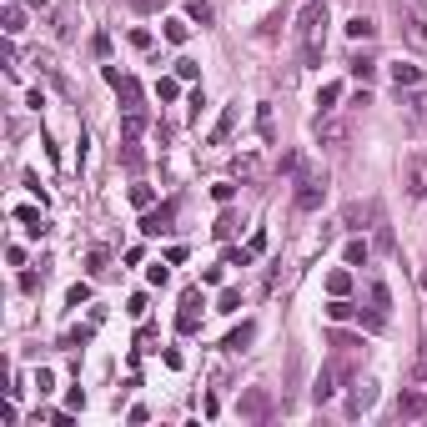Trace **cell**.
Returning a JSON list of instances; mask_svg holds the SVG:
<instances>
[{
  "label": "cell",
  "instance_id": "6da1fadb",
  "mask_svg": "<svg viewBox=\"0 0 427 427\" xmlns=\"http://www.w3.org/2000/svg\"><path fill=\"white\" fill-rule=\"evenodd\" d=\"M297 35H302V61L307 66H322V50H327V6H322V0H307V6H302Z\"/></svg>",
  "mask_w": 427,
  "mask_h": 427
},
{
  "label": "cell",
  "instance_id": "7a4b0ae2",
  "mask_svg": "<svg viewBox=\"0 0 427 427\" xmlns=\"http://www.w3.org/2000/svg\"><path fill=\"white\" fill-rule=\"evenodd\" d=\"M397 21H402V40L412 50H427V6L422 0H397Z\"/></svg>",
  "mask_w": 427,
  "mask_h": 427
},
{
  "label": "cell",
  "instance_id": "3957f363",
  "mask_svg": "<svg viewBox=\"0 0 427 427\" xmlns=\"http://www.w3.org/2000/svg\"><path fill=\"white\" fill-rule=\"evenodd\" d=\"M327 201V171H302L297 176V211H322Z\"/></svg>",
  "mask_w": 427,
  "mask_h": 427
},
{
  "label": "cell",
  "instance_id": "277c9868",
  "mask_svg": "<svg viewBox=\"0 0 427 427\" xmlns=\"http://www.w3.org/2000/svg\"><path fill=\"white\" fill-rule=\"evenodd\" d=\"M317 141H322V146H347V136H352V126L342 121V116H332V111H322V116H317Z\"/></svg>",
  "mask_w": 427,
  "mask_h": 427
},
{
  "label": "cell",
  "instance_id": "5b68a950",
  "mask_svg": "<svg viewBox=\"0 0 427 427\" xmlns=\"http://www.w3.org/2000/svg\"><path fill=\"white\" fill-rule=\"evenodd\" d=\"M201 307H206V302H201V292H196V287H186V292H181V312H176V332H186V337H191V332L201 327Z\"/></svg>",
  "mask_w": 427,
  "mask_h": 427
},
{
  "label": "cell",
  "instance_id": "8992f818",
  "mask_svg": "<svg viewBox=\"0 0 427 427\" xmlns=\"http://www.w3.org/2000/svg\"><path fill=\"white\" fill-rule=\"evenodd\" d=\"M237 407H241V417H251V422H261L266 412H272V392H266V387H246Z\"/></svg>",
  "mask_w": 427,
  "mask_h": 427
},
{
  "label": "cell",
  "instance_id": "52a82bcc",
  "mask_svg": "<svg viewBox=\"0 0 427 427\" xmlns=\"http://www.w3.org/2000/svg\"><path fill=\"white\" fill-rule=\"evenodd\" d=\"M402 181H407V196H427V161L422 156H407V166H402Z\"/></svg>",
  "mask_w": 427,
  "mask_h": 427
},
{
  "label": "cell",
  "instance_id": "ba28073f",
  "mask_svg": "<svg viewBox=\"0 0 427 427\" xmlns=\"http://www.w3.org/2000/svg\"><path fill=\"white\" fill-rule=\"evenodd\" d=\"M397 417H407V422L427 417V392H422V387H407V392L397 397Z\"/></svg>",
  "mask_w": 427,
  "mask_h": 427
},
{
  "label": "cell",
  "instance_id": "9c48e42d",
  "mask_svg": "<svg viewBox=\"0 0 427 427\" xmlns=\"http://www.w3.org/2000/svg\"><path fill=\"white\" fill-rule=\"evenodd\" d=\"M372 402H377V382H352V392H347V412L362 417Z\"/></svg>",
  "mask_w": 427,
  "mask_h": 427
},
{
  "label": "cell",
  "instance_id": "30bf717a",
  "mask_svg": "<svg viewBox=\"0 0 427 427\" xmlns=\"http://www.w3.org/2000/svg\"><path fill=\"white\" fill-rule=\"evenodd\" d=\"M171 217H176V206L166 201V206H156V211H146V217H141V232L146 237H161L166 227H171Z\"/></svg>",
  "mask_w": 427,
  "mask_h": 427
},
{
  "label": "cell",
  "instance_id": "8fae6325",
  "mask_svg": "<svg viewBox=\"0 0 427 427\" xmlns=\"http://www.w3.org/2000/svg\"><path fill=\"white\" fill-rule=\"evenodd\" d=\"M387 76H392V86H397V91H407V86H417V81H422V66L397 61V66H387Z\"/></svg>",
  "mask_w": 427,
  "mask_h": 427
},
{
  "label": "cell",
  "instance_id": "7c38bea8",
  "mask_svg": "<svg viewBox=\"0 0 427 427\" xmlns=\"http://www.w3.org/2000/svg\"><path fill=\"white\" fill-rule=\"evenodd\" d=\"M16 222H21V227H25L30 237H45V217H40L35 206H21V211H16Z\"/></svg>",
  "mask_w": 427,
  "mask_h": 427
},
{
  "label": "cell",
  "instance_id": "4fadbf2b",
  "mask_svg": "<svg viewBox=\"0 0 427 427\" xmlns=\"http://www.w3.org/2000/svg\"><path fill=\"white\" fill-rule=\"evenodd\" d=\"M237 116H241V106H227V111H222V121H217V131H211V141H217V146H222V141L232 136V126H237Z\"/></svg>",
  "mask_w": 427,
  "mask_h": 427
},
{
  "label": "cell",
  "instance_id": "5bb4252c",
  "mask_svg": "<svg viewBox=\"0 0 427 427\" xmlns=\"http://www.w3.org/2000/svg\"><path fill=\"white\" fill-rule=\"evenodd\" d=\"M347 71H352V76H357L362 86H367L372 76H377V61H372V56H352V61H347Z\"/></svg>",
  "mask_w": 427,
  "mask_h": 427
},
{
  "label": "cell",
  "instance_id": "9a60e30c",
  "mask_svg": "<svg viewBox=\"0 0 427 427\" xmlns=\"http://www.w3.org/2000/svg\"><path fill=\"white\" fill-rule=\"evenodd\" d=\"M342 256H347V266H367V256H372V246H367V241H362V237H352V241H347V251H342Z\"/></svg>",
  "mask_w": 427,
  "mask_h": 427
},
{
  "label": "cell",
  "instance_id": "2e32d148",
  "mask_svg": "<svg viewBox=\"0 0 427 427\" xmlns=\"http://www.w3.org/2000/svg\"><path fill=\"white\" fill-rule=\"evenodd\" d=\"M337 101H342V81H327L322 91H317V106H322V111H337Z\"/></svg>",
  "mask_w": 427,
  "mask_h": 427
},
{
  "label": "cell",
  "instance_id": "e0dca14e",
  "mask_svg": "<svg viewBox=\"0 0 427 427\" xmlns=\"http://www.w3.org/2000/svg\"><path fill=\"white\" fill-rule=\"evenodd\" d=\"M21 30H25V11L16 0H6V35H21Z\"/></svg>",
  "mask_w": 427,
  "mask_h": 427
},
{
  "label": "cell",
  "instance_id": "ac0fdd59",
  "mask_svg": "<svg viewBox=\"0 0 427 427\" xmlns=\"http://www.w3.org/2000/svg\"><path fill=\"white\" fill-rule=\"evenodd\" d=\"M347 35H352V40H372V35H377V25H372L367 16H352V21H347Z\"/></svg>",
  "mask_w": 427,
  "mask_h": 427
},
{
  "label": "cell",
  "instance_id": "d6986e66",
  "mask_svg": "<svg viewBox=\"0 0 427 427\" xmlns=\"http://www.w3.org/2000/svg\"><path fill=\"white\" fill-rule=\"evenodd\" d=\"M332 377H337V372L332 367H322V377H317V387H312V402H327L337 387H332Z\"/></svg>",
  "mask_w": 427,
  "mask_h": 427
},
{
  "label": "cell",
  "instance_id": "ffe728a7",
  "mask_svg": "<svg viewBox=\"0 0 427 427\" xmlns=\"http://www.w3.org/2000/svg\"><path fill=\"white\" fill-rule=\"evenodd\" d=\"M211 0H186V21H201V25H211Z\"/></svg>",
  "mask_w": 427,
  "mask_h": 427
},
{
  "label": "cell",
  "instance_id": "44dd1931",
  "mask_svg": "<svg viewBox=\"0 0 427 427\" xmlns=\"http://www.w3.org/2000/svg\"><path fill=\"white\" fill-rule=\"evenodd\" d=\"M367 217H377V206H347V217H342V222H347L352 232H362V222H367Z\"/></svg>",
  "mask_w": 427,
  "mask_h": 427
},
{
  "label": "cell",
  "instance_id": "7402d4cb",
  "mask_svg": "<svg viewBox=\"0 0 427 427\" xmlns=\"http://www.w3.org/2000/svg\"><path fill=\"white\" fill-rule=\"evenodd\" d=\"M186 35H191V21H181V16H171V21H166V40H171V45H181Z\"/></svg>",
  "mask_w": 427,
  "mask_h": 427
},
{
  "label": "cell",
  "instance_id": "603a6c76",
  "mask_svg": "<svg viewBox=\"0 0 427 427\" xmlns=\"http://www.w3.org/2000/svg\"><path fill=\"white\" fill-rule=\"evenodd\" d=\"M367 297H372V312H382V317H387V307H392V292H387L382 282H372V292H367Z\"/></svg>",
  "mask_w": 427,
  "mask_h": 427
},
{
  "label": "cell",
  "instance_id": "cb8c5ba5",
  "mask_svg": "<svg viewBox=\"0 0 427 427\" xmlns=\"http://www.w3.org/2000/svg\"><path fill=\"white\" fill-rule=\"evenodd\" d=\"M327 292H332V297H347V292H352V272H332V277H327Z\"/></svg>",
  "mask_w": 427,
  "mask_h": 427
},
{
  "label": "cell",
  "instance_id": "d4e9b609",
  "mask_svg": "<svg viewBox=\"0 0 427 427\" xmlns=\"http://www.w3.org/2000/svg\"><path fill=\"white\" fill-rule=\"evenodd\" d=\"M251 337H256V327H251V322H241V327H237V332L227 337V347H232V352H241V347H246Z\"/></svg>",
  "mask_w": 427,
  "mask_h": 427
},
{
  "label": "cell",
  "instance_id": "484cf974",
  "mask_svg": "<svg viewBox=\"0 0 427 427\" xmlns=\"http://www.w3.org/2000/svg\"><path fill=\"white\" fill-rule=\"evenodd\" d=\"M327 317H332V322H347V317H352V302H347V297H332V302H327Z\"/></svg>",
  "mask_w": 427,
  "mask_h": 427
},
{
  "label": "cell",
  "instance_id": "4316f807",
  "mask_svg": "<svg viewBox=\"0 0 427 427\" xmlns=\"http://www.w3.org/2000/svg\"><path fill=\"white\" fill-rule=\"evenodd\" d=\"M156 96H161V101H176V96H181V81L161 76V81H156Z\"/></svg>",
  "mask_w": 427,
  "mask_h": 427
},
{
  "label": "cell",
  "instance_id": "83f0119b",
  "mask_svg": "<svg viewBox=\"0 0 427 427\" xmlns=\"http://www.w3.org/2000/svg\"><path fill=\"white\" fill-rule=\"evenodd\" d=\"M151 201H156V191H151V186H131V206L151 211Z\"/></svg>",
  "mask_w": 427,
  "mask_h": 427
},
{
  "label": "cell",
  "instance_id": "f1b7e54d",
  "mask_svg": "<svg viewBox=\"0 0 427 427\" xmlns=\"http://www.w3.org/2000/svg\"><path fill=\"white\" fill-rule=\"evenodd\" d=\"M251 256H256L251 246H232V251H227V266H251Z\"/></svg>",
  "mask_w": 427,
  "mask_h": 427
},
{
  "label": "cell",
  "instance_id": "f546056e",
  "mask_svg": "<svg viewBox=\"0 0 427 427\" xmlns=\"http://www.w3.org/2000/svg\"><path fill=\"white\" fill-rule=\"evenodd\" d=\"M121 161H126L131 171H141V151H136V136H126V151H121Z\"/></svg>",
  "mask_w": 427,
  "mask_h": 427
},
{
  "label": "cell",
  "instance_id": "4dcf8cb0",
  "mask_svg": "<svg viewBox=\"0 0 427 427\" xmlns=\"http://www.w3.org/2000/svg\"><path fill=\"white\" fill-rule=\"evenodd\" d=\"M211 232H217V237L227 241V237L237 232V217H232V211H222V217H217V227H211Z\"/></svg>",
  "mask_w": 427,
  "mask_h": 427
},
{
  "label": "cell",
  "instance_id": "1f68e13d",
  "mask_svg": "<svg viewBox=\"0 0 427 427\" xmlns=\"http://www.w3.org/2000/svg\"><path fill=\"white\" fill-rule=\"evenodd\" d=\"M166 266H171V261H166ZM166 266H161V261H156V266H151V272H146V282H151V287H166V282H171V272H166Z\"/></svg>",
  "mask_w": 427,
  "mask_h": 427
},
{
  "label": "cell",
  "instance_id": "d6a6232c",
  "mask_svg": "<svg viewBox=\"0 0 427 427\" xmlns=\"http://www.w3.org/2000/svg\"><path fill=\"white\" fill-rule=\"evenodd\" d=\"M196 76H201V66H196V61H186V56H181V61H176V81H196Z\"/></svg>",
  "mask_w": 427,
  "mask_h": 427
},
{
  "label": "cell",
  "instance_id": "836d02e7",
  "mask_svg": "<svg viewBox=\"0 0 427 427\" xmlns=\"http://www.w3.org/2000/svg\"><path fill=\"white\" fill-rule=\"evenodd\" d=\"M217 312H241V292H222L217 297Z\"/></svg>",
  "mask_w": 427,
  "mask_h": 427
},
{
  "label": "cell",
  "instance_id": "e575fe53",
  "mask_svg": "<svg viewBox=\"0 0 427 427\" xmlns=\"http://www.w3.org/2000/svg\"><path fill=\"white\" fill-rule=\"evenodd\" d=\"M146 131V116L141 111H126V136H141Z\"/></svg>",
  "mask_w": 427,
  "mask_h": 427
},
{
  "label": "cell",
  "instance_id": "d590c367",
  "mask_svg": "<svg viewBox=\"0 0 427 427\" xmlns=\"http://www.w3.org/2000/svg\"><path fill=\"white\" fill-rule=\"evenodd\" d=\"M66 302H71V307H81V302H91V287H86V282H76V287L66 292Z\"/></svg>",
  "mask_w": 427,
  "mask_h": 427
},
{
  "label": "cell",
  "instance_id": "8d00e7d4",
  "mask_svg": "<svg viewBox=\"0 0 427 427\" xmlns=\"http://www.w3.org/2000/svg\"><path fill=\"white\" fill-rule=\"evenodd\" d=\"M106 261H111V256H106V251H101V246H96V251H91V256H86V272H106Z\"/></svg>",
  "mask_w": 427,
  "mask_h": 427
},
{
  "label": "cell",
  "instance_id": "74e56055",
  "mask_svg": "<svg viewBox=\"0 0 427 427\" xmlns=\"http://www.w3.org/2000/svg\"><path fill=\"white\" fill-rule=\"evenodd\" d=\"M232 171H237V176H256V156H237Z\"/></svg>",
  "mask_w": 427,
  "mask_h": 427
},
{
  "label": "cell",
  "instance_id": "f35d334b",
  "mask_svg": "<svg viewBox=\"0 0 427 427\" xmlns=\"http://www.w3.org/2000/svg\"><path fill=\"white\" fill-rule=\"evenodd\" d=\"M211 196H217V201H222V206H227V201H232V196H237V186H232V181H217V186H211Z\"/></svg>",
  "mask_w": 427,
  "mask_h": 427
},
{
  "label": "cell",
  "instance_id": "ab89813d",
  "mask_svg": "<svg viewBox=\"0 0 427 427\" xmlns=\"http://www.w3.org/2000/svg\"><path fill=\"white\" fill-rule=\"evenodd\" d=\"M161 6H166V0H131V11H141V16L146 11H161Z\"/></svg>",
  "mask_w": 427,
  "mask_h": 427
},
{
  "label": "cell",
  "instance_id": "60d3db41",
  "mask_svg": "<svg viewBox=\"0 0 427 427\" xmlns=\"http://www.w3.org/2000/svg\"><path fill=\"white\" fill-rule=\"evenodd\" d=\"M126 312H131V317H146V297H141V292H136V297H131V302H126Z\"/></svg>",
  "mask_w": 427,
  "mask_h": 427
}]
</instances>
